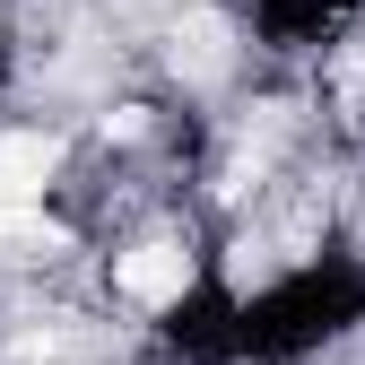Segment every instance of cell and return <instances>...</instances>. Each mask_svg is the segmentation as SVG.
<instances>
[{
	"instance_id": "7a4b0ae2",
	"label": "cell",
	"mask_w": 365,
	"mask_h": 365,
	"mask_svg": "<svg viewBox=\"0 0 365 365\" xmlns=\"http://www.w3.org/2000/svg\"><path fill=\"white\" fill-rule=\"evenodd\" d=\"M53 174H61V140L53 130H9L0 140V200H43Z\"/></svg>"
},
{
	"instance_id": "6da1fadb",
	"label": "cell",
	"mask_w": 365,
	"mask_h": 365,
	"mask_svg": "<svg viewBox=\"0 0 365 365\" xmlns=\"http://www.w3.org/2000/svg\"><path fill=\"white\" fill-rule=\"evenodd\" d=\"M113 287L130 296V304H174L182 287H192V252H182V244H130L122 261H113Z\"/></svg>"
}]
</instances>
